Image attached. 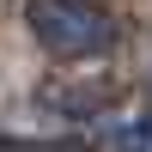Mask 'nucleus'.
Instances as JSON below:
<instances>
[{
    "label": "nucleus",
    "instance_id": "obj_1",
    "mask_svg": "<svg viewBox=\"0 0 152 152\" xmlns=\"http://www.w3.org/2000/svg\"><path fill=\"white\" fill-rule=\"evenodd\" d=\"M24 24L55 61H91L116 49V18L97 0H24Z\"/></svg>",
    "mask_w": 152,
    "mask_h": 152
}]
</instances>
